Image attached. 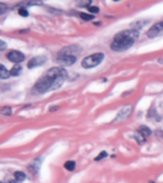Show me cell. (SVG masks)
I'll list each match as a JSON object with an SVG mask.
<instances>
[{
	"instance_id": "cell-20",
	"label": "cell",
	"mask_w": 163,
	"mask_h": 183,
	"mask_svg": "<svg viewBox=\"0 0 163 183\" xmlns=\"http://www.w3.org/2000/svg\"><path fill=\"white\" fill-rule=\"evenodd\" d=\"M7 10L6 5L3 4V3H0V15H3L5 13V11Z\"/></svg>"
},
{
	"instance_id": "cell-16",
	"label": "cell",
	"mask_w": 163,
	"mask_h": 183,
	"mask_svg": "<svg viewBox=\"0 0 163 183\" xmlns=\"http://www.w3.org/2000/svg\"><path fill=\"white\" fill-rule=\"evenodd\" d=\"M80 17L82 19L86 20V21H89V20H92V19L95 18V16L93 15H88V13H80Z\"/></svg>"
},
{
	"instance_id": "cell-10",
	"label": "cell",
	"mask_w": 163,
	"mask_h": 183,
	"mask_svg": "<svg viewBox=\"0 0 163 183\" xmlns=\"http://www.w3.org/2000/svg\"><path fill=\"white\" fill-rule=\"evenodd\" d=\"M139 133L143 137H146V136H151V134H152V131L150 130V128H148L147 126H145V125H142L139 127Z\"/></svg>"
},
{
	"instance_id": "cell-21",
	"label": "cell",
	"mask_w": 163,
	"mask_h": 183,
	"mask_svg": "<svg viewBox=\"0 0 163 183\" xmlns=\"http://www.w3.org/2000/svg\"><path fill=\"white\" fill-rule=\"evenodd\" d=\"M136 137H137V140H138V142H139L140 145H141L142 143H143V142H145V141H146V140H145V138H144V137L142 136H137Z\"/></svg>"
},
{
	"instance_id": "cell-17",
	"label": "cell",
	"mask_w": 163,
	"mask_h": 183,
	"mask_svg": "<svg viewBox=\"0 0 163 183\" xmlns=\"http://www.w3.org/2000/svg\"><path fill=\"white\" fill-rule=\"evenodd\" d=\"M1 113H2V115H4V116H11L12 109L10 108V107H4V108L1 110Z\"/></svg>"
},
{
	"instance_id": "cell-13",
	"label": "cell",
	"mask_w": 163,
	"mask_h": 183,
	"mask_svg": "<svg viewBox=\"0 0 163 183\" xmlns=\"http://www.w3.org/2000/svg\"><path fill=\"white\" fill-rule=\"evenodd\" d=\"M22 71V68L20 65L18 64H16L15 66H13L12 68V70H11V75H13V77H17V75H19L20 74V72H21Z\"/></svg>"
},
{
	"instance_id": "cell-18",
	"label": "cell",
	"mask_w": 163,
	"mask_h": 183,
	"mask_svg": "<svg viewBox=\"0 0 163 183\" xmlns=\"http://www.w3.org/2000/svg\"><path fill=\"white\" fill-rule=\"evenodd\" d=\"M18 13H19V15L24 16V17H27L28 15H29V12H28L25 8H20L18 10Z\"/></svg>"
},
{
	"instance_id": "cell-11",
	"label": "cell",
	"mask_w": 163,
	"mask_h": 183,
	"mask_svg": "<svg viewBox=\"0 0 163 183\" xmlns=\"http://www.w3.org/2000/svg\"><path fill=\"white\" fill-rule=\"evenodd\" d=\"M10 75H11V72H8V70H6L4 65H1L0 66V78L7 79L10 77Z\"/></svg>"
},
{
	"instance_id": "cell-23",
	"label": "cell",
	"mask_w": 163,
	"mask_h": 183,
	"mask_svg": "<svg viewBox=\"0 0 163 183\" xmlns=\"http://www.w3.org/2000/svg\"><path fill=\"white\" fill-rule=\"evenodd\" d=\"M91 1H87V2H80V3H79V5H81V6H88V5H90V4H91Z\"/></svg>"
},
{
	"instance_id": "cell-6",
	"label": "cell",
	"mask_w": 163,
	"mask_h": 183,
	"mask_svg": "<svg viewBox=\"0 0 163 183\" xmlns=\"http://www.w3.org/2000/svg\"><path fill=\"white\" fill-rule=\"evenodd\" d=\"M47 61V57L45 56H34L28 62V68L29 69H33L38 66H42L43 64L46 63Z\"/></svg>"
},
{
	"instance_id": "cell-7",
	"label": "cell",
	"mask_w": 163,
	"mask_h": 183,
	"mask_svg": "<svg viewBox=\"0 0 163 183\" xmlns=\"http://www.w3.org/2000/svg\"><path fill=\"white\" fill-rule=\"evenodd\" d=\"M7 57L8 59L12 62H15V63H20L25 59V56L19 51H12L7 54Z\"/></svg>"
},
{
	"instance_id": "cell-2",
	"label": "cell",
	"mask_w": 163,
	"mask_h": 183,
	"mask_svg": "<svg viewBox=\"0 0 163 183\" xmlns=\"http://www.w3.org/2000/svg\"><path fill=\"white\" fill-rule=\"evenodd\" d=\"M139 33L137 30H125L122 31L114 36V41L111 44V49L114 51H123L133 46Z\"/></svg>"
},
{
	"instance_id": "cell-8",
	"label": "cell",
	"mask_w": 163,
	"mask_h": 183,
	"mask_svg": "<svg viewBox=\"0 0 163 183\" xmlns=\"http://www.w3.org/2000/svg\"><path fill=\"white\" fill-rule=\"evenodd\" d=\"M131 112H132V106H131V105H127V106H125L118 113H117L116 118L114 120V122L123 121V120H125V119L127 118V117L130 116Z\"/></svg>"
},
{
	"instance_id": "cell-15",
	"label": "cell",
	"mask_w": 163,
	"mask_h": 183,
	"mask_svg": "<svg viewBox=\"0 0 163 183\" xmlns=\"http://www.w3.org/2000/svg\"><path fill=\"white\" fill-rule=\"evenodd\" d=\"M107 155H108V154H107V152L106 151H102L101 153H99V154L95 158V161H99V160H101L103 159V158H105Z\"/></svg>"
},
{
	"instance_id": "cell-24",
	"label": "cell",
	"mask_w": 163,
	"mask_h": 183,
	"mask_svg": "<svg viewBox=\"0 0 163 183\" xmlns=\"http://www.w3.org/2000/svg\"><path fill=\"white\" fill-rule=\"evenodd\" d=\"M5 183H16L15 180H13V179H9V180H7Z\"/></svg>"
},
{
	"instance_id": "cell-1",
	"label": "cell",
	"mask_w": 163,
	"mask_h": 183,
	"mask_svg": "<svg viewBox=\"0 0 163 183\" xmlns=\"http://www.w3.org/2000/svg\"><path fill=\"white\" fill-rule=\"evenodd\" d=\"M67 78V72L62 68H52L41 77L34 85L33 90L39 94L60 88Z\"/></svg>"
},
{
	"instance_id": "cell-4",
	"label": "cell",
	"mask_w": 163,
	"mask_h": 183,
	"mask_svg": "<svg viewBox=\"0 0 163 183\" xmlns=\"http://www.w3.org/2000/svg\"><path fill=\"white\" fill-rule=\"evenodd\" d=\"M162 34H163V22H158L157 24H155L154 26L151 27L150 30L147 33V35L149 37H151V38L162 35Z\"/></svg>"
},
{
	"instance_id": "cell-25",
	"label": "cell",
	"mask_w": 163,
	"mask_h": 183,
	"mask_svg": "<svg viewBox=\"0 0 163 183\" xmlns=\"http://www.w3.org/2000/svg\"><path fill=\"white\" fill-rule=\"evenodd\" d=\"M150 183H155V182H153V181H152V182H150Z\"/></svg>"
},
{
	"instance_id": "cell-5",
	"label": "cell",
	"mask_w": 163,
	"mask_h": 183,
	"mask_svg": "<svg viewBox=\"0 0 163 183\" xmlns=\"http://www.w3.org/2000/svg\"><path fill=\"white\" fill-rule=\"evenodd\" d=\"M77 59V56H67V54H58L57 62L62 66H71Z\"/></svg>"
},
{
	"instance_id": "cell-3",
	"label": "cell",
	"mask_w": 163,
	"mask_h": 183,
	"mask_svg": "<svg viewBox=\"0 0 163 183\" xmlns=\"http://www.w3.org/2000/svg\"><path fill=\"white\" fill-rule=\"evenodd\" d=\"M103 59H104L103 53H95V54H92V56L85 57L84 59L82 60L81 65H82V67H84L85 69L93 68L101 63Z\"/></svg>"
},
{
	"instance_id": "cell-9",
	"label": "cell",
	"mask_w": 163,
	"mask_h": 183,
	"mask_svg": "<svg viewBox=\"0 0 163 183\" xmlns=\"http://www.w3.org/2000/svg\"><path fill=\"white\" fill-rule=\"evenodd\" d=\"M81 51V49L78 46H69L64 48L61 51H59V54H67V56H76L75 54H79Z\"/></svg>"
},
{
	"instance_id": "cell-12",
	"label": "cell",
	"mask_w": 163,
	"mask_h": 183,
	"mask_svg": "<svg viewBox=\"0 0 163 183\" xmlns=\"http://www.w3.org/2000/svg\"><path fill=\"white\" fill-rule=\"evenodd\" d=\"M15 180L16 182H23L24 180L26 179V175L24 174L23 172H19L17 171L15 173Z\"/></svg>"
},
{
	"instance_id": "cell-22",
	"label": "cell",
	"mask_w": 163,
	"mask_h": 183,
	"mask_svg": "<svg viewBox=\"0 0 163 183\" xmlns=\"http://www.w3.org/2000/svg\"><path fill=\"white\" fill-rule=\"evenodd\" d=\"M6 48V43L3 40L0 41V51H4Z\"/></svg>"
},
{
	"instance_id": "cell-14",
	"label": "cell",
	"mask_w": 163,
	"mask_h": 183,
	"mask_svg": "<svg viewBox=\"0 0 163 183\" xmlns=\"http://www.w3.org/2000/svg\"><path fill=\"white\" fill-rule=\"evenodd\" d=\"M64 167L66 168V170L68 171H74L75 168V162L72 160H69L64 164Z\"/></svg>"
},
{
	"instance_id": "cell-19",
	"label": "cell",
	"mask_w": 163,
	"mask_h": 183,
	"mask_svg": "<svg viewBox=\"0 0 163 183\" xmlns=\"http://www.w3.org/2000/svg\"><path fill=\"white\" fill-rule=\"evenodd\" d=\"M88 10H89V12H91L92 13H96L99 12V9L95 6H90V7H88Z\"/></svg>"
}]
</instances>
